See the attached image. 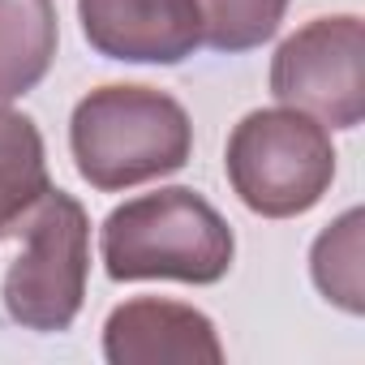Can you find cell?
I'll return each instance as SVG.
<instances>
[{"mask_svg": "<svg viewBox=\"0 0 365 365\" xmlns=\"http://www.w3.org/2000/svg\"><path fill=\"white\" fill-rule=\"evenodd\" d=\"M86 43L125 65H180L202 48L194 0H78Z\"/></svg>", "mask_w": 365, "mask_h": 365, "instance_id": "cell-6", "label": "cell"}, {"mask_svg": "<svg viewBox=\"0 0 365 365\" xmlns=\"http://www.w3.org/2000/svg\"><path fill=\"white\" fill-rule=\"evenodd\" d=\"M5 237L22 241L5 271V314L26 331H69L91 275V220L82 202L48 190Z\"/></svg>", "mask_w": 365, "mask_h": 365, "instance_id": "cell-4", "label": "cell"}, {"mask_svg": "<svg viewBox=\"0 0 365 365\" xmlns=\"http://www.w3.org/2000/svg\"><path fill=\"white\" fill-rule=\"evenodd\" d=\"M56 0H0V103L35 91L56 61Z\"/></svg>", "mask_w": 365, "mask_h": 365, "instance_id": "cell-8", "label": "cell"}, {"mask_svg": "<svg viewBox=\"0 0 365 365\" xmlns=\"http://www.w3.org/2000/svg\"><path fill=\"white\" fill-rule=\"evenodd\" d=\"M194 9L202 26V43L232 56V52L262 48L279 31L288 0H194Z\"/></svg>", "mask_w": 365, "mask_h": 365, "instance_id": "cell-11", "label": "cell"}, {"mask_svg": "<svg viewBox=\"0 0 365 365\" xmlns=\"http://www.w3.org/2000/svg\"><path fill=\"white\" fill-rule=\"evenodd\" d=\"M103 271L116 284L176 279V284H220L232 271L237 237L228 220L194 190L168 185L120 202L99 232Z\"/></svg>", "mask_w": 365, "mask_h": 365, "instance_id": "cell-2", "label": "cell"}, {"mask_svg": "<svg viewBox=\"0 0 365 365\" xmlns=\"http://www.w3.org/2000/svg\"><path fill=\"white\" fill-rule=\"evenodd\" d=\"M48 180V150L43 133L31 116L0 103V237H5L43 194Z\"/></svg>", "mask_w": 365, "mask_h": 365, "instance_id": "cell-9", "label": "cell"}, {"mask_svg": "<svg viewBox=\"0 0 365 365\" xmlns=\"http://www.w3.org/2000/svg\"><path fill=\"white\" fill-rule=\"evenodd\" d=\"M232 194L262 220H292L322 202L335 180V146L327 125L297 108L250 112L224 155Z\"/></svg>", "mask_w": 365, "mask_h": 365, "instance_id": "cell-3", "label": "cell"}, {"mask_svg": "<svg viewBox=\"0 0 365 365\" xmlns=\"http://www.w3.org/2000/svg\"><path fill=\"white\" fill-rule=\"evenodd\" d=\"M365 35L356 14L314 18L288 35L271 61V95L331 129H356L365 116L361 86Z\"/></svg>", "mask_w": 365, "mask_h": 365, "instance_id": "cell-5", "label": "cell"}, {"mask_svg": "<svg viewBox=\"0 0 365 365\" xmlns=\"http://www.w3.org/2000/svg\"><path fill=\"white\" fill-rule=\"evenodd\" d=\"M361 228H365V215L352 207V211H344V215L314 241V254H309V271H314L318 292H322L331 305H339L344 314H361V309H365Z\"/></svg>", "mask_w": 365, "mask_h": 365, "instance_id": "cell-10", "label": "cell"}, {"mask_svg": "<svg viewBox=\"0 0 365 365\" xmlns=\"http://www.w3.org/2000/svg\"><path fill=\"white\" fill-rule=\"evenodd\" d=\"M69 146L86 185L116 194L185 168L194 150V125L172 95L112 82L78 99Z\"/></svg>", "mask_w": 365, "mask_h": 365, "instance_id": "cell-1", "label": "cell"}, {"mask_svg": "<svg viewBox=\"0 0 365 365\" xmlns=\"http://www.w3.org/2000/svg\"><path fill=\"white\" fill-rule=\"evenodd\" d=\"M103 356L112 365H220L224 344L202 309L163 297H133L108 314Z\"/></svg>", "mask_w": 365, "mask_h": 365, "instance_id": "cell-7", "label": "cell"}]
</instances>
